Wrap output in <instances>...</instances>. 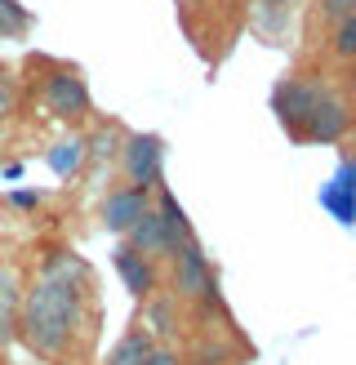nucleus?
<instances>
[{
	"label": "nucleus",
	"mask_w": 356,
	"mask_h": 365,
	"mask_svg": "<svg viewBox=\"0 0 356 365\" xmlns=\"http://www.w3.org/2000/svg\"><path fill=\"white\" fill-rule=\"evenodd\" d=\"M183 241H192V236H178V232L169 227V218L160 214L156 205H152V210H142V218H138L130 232H125V245L138 250V254H147L152 263H156V259H174Z\"/></svg>",
	"instance_id": "nucleus-5"
},
{
	"label": "nucleus",
	"mask_w": 356,
	"mask_h": 365,
	"mask_svg": "<svg viewBox=\"0 0 356 365\" xmlns=\"http://www.w3.org/2000/svg\"><path fill=\"white\" fill-rule=\"evenodd\" d=\"M31 27V14L18 0H0V36H23Z\"/></svg>",
	"instance_id": "nucleus-14"
},
{
	"label": "nucleus",
	"mask_w": 356,
	"mask_h": 365,
	"mask_svg": "<svg viewBox=\"0 0 356 365\" xmlns=\"http://www.w3.org/2000/svg\"><path fill=\"white\" fill-rule=\"evenodd\" d=\"M120 170L130 187H156L160 182V165H165V143L156 134H125L120 138Z\"/></svg>",
	"instance_id": "nucleus-4"
},
{
	"label": "nucleus",
	"mask_w": 356,
	"mask_h": 365,
	"mask_svg": "<svg viewBox=\"0 0 356 365\" xmlns=\"http://www.w3.org/2000/svg\"><path fill=\"white\" fill-rule=\"evenodd\" d=\"M187 365H231V361H227L223 352H201V356H192Z\"/></svg>",
	"instance_id": "nucleus-20"
},
{
	"label": "nucleus",
	"mask_w": 356,
	"mask_h": 365,
	"mask_svg": "<svg viewBox=\"0 0 356 365\" xmlns=\"http://www.w3.org/2000/svg\"><path fill=\"white\" fill-rule=\"evenodd\" d=\"M347 130H352V103H347L343 94H334V89H325V98L316 103V112L308 116V125H303L298 138L330 148V143H343Z\"/></svg>",
	"instance_id": "nucleus-7"
},
{
	"label": "nucleus",
	"mask_w": 356,
	"mask_h": 365,
	"mask_svg": "<svg viewBox=\"0 0 356 365\" xmlns=\"http://www.w3.org/2000/svg\"><path fill=\"white\" fill-rule=\"evenodd\" d=\"M18 307H23V289H18V272L0 267V348L18 330Z\"/></svg>",
	"instance_id": "nucleus-10"
},
{
	"label": "nucleus",
	"mask_w": 356,
	"mask_h": 365,
	"mask_svg": "<svg viewBox=\"0 0 356 365\" xmlns=\"http://www.w3.org/2000/svg\"><path fill=\"white\" fill-rule=\"evenodd\" d=\"M147 192L152 187H130V182L116 187V192H107V200H103V227L125 236L142 218V210H152V196Z\"/></svg>",
	"instance_id": "nucleus-8"
},
{
	"label": "nucleus",
	"mask_w": 356,
	"mask_h": 365,
	"mask_svg": "<svg viewBox=\"0 0 356 365\" xmlns=\"http://www.w3.org/2000/svg\"><path fill=\"white\" fill-rule=\"evenodd\" d=\"M263 5H267V9H294L298 0H263Z\"/></svg>",
	"instance_id": "nucleus-22"
},
{
	"label": "nucleus",
	"mask_w": 356,
	"mask_h": 365,
	"mask_svg": "<svg viewBox=\"0 0 356 365\" xmlns=\"http://www.w3.org/2000/svg\"><path fill=\"white\" fill-rule=\"evenodd\" d=\"M45 107L58 120H85L89 116V85L76 67H58L45 76Z\"/></svg>",
	"instance_id": "nucleus-6"
},
{
	"label": "nucleus",
	"mask_w": 356,
	"mask_h": 365,
	"mask_svg": "<svg viewBox=\"0 0 356 365\" xmlns=\"http://www.w3.org/2000/svg\"><path fill=\"white\" fill-rule=\"evenodd\" d=\"M320 205H325L338 223H356V187H347V182H330L325 192H320Z\"/></svg>",
	"instance_id": "nucleus-13"
},
{
	"label": "nucleus",
	"mask_w": 356,
	"mask_h": 365,
	"mask_svg": "<svg viewBox=\"0 0 356 365\" xmlns=\"http://www.w3.org/2000/svg\"><path fill=\"white\" fill-rule=\"evenodd\" d=\"M325 81H316V76H285L276 85V94H272V107H276V120L285 125L290 134H303V125H308V116L316 112V103L325 98Z\"/></svg>",
	"instance_id": "nucleus-3"
},
{
	"label": "nucleus",
	"mask_w": 356,
	"mask_h": 365,
	"mask_svg": "<svg viewBox=\"0 0 356 365\" xmlns=\"http://www.w3.org/2000/svg\"><path fill=\"white\" fill-rule=\"evenodd\" d=\"M116 272H120V281H125V289L130 294H138V299H152L156 294V263L147 259V254H138V250H130V245H120L116 250Z\"/></svg>",
	"instance_id": "nucleus-9"
},
{
	"label": "nucleus",
	"mask_w": 356,
	"mask_h": 365,
	"mask_svg": "<svg viewBox=\"0 0 356 365\" xmlns=\"http://www.w3.org/2000/svg\"><path fill=\"white\" fill-rule=\"evenodd\" d=\"M85 160H89V152H85V138H63V143H53L49 148V165H53V174H80L85 170Z\"/></svg>",
	"instance_id": "nucleus-12"
},
{
	"label": "nucleus",
	"mask_w": 356,
	"mask_h": 365,
	"mask_svg": "<svg viewBox=\"0 0 356 365\" xmlns=\"http://www.w3.org/2000/svg\"><path fill=\"white\" fill-rule=\"evenodd\" d=\"M147 365H183V356H178L174 348H160V343H156L152 356H147Z\"/></svg>",
	"instance_id": "nucleus-19"
},
{
	"label": "nucleus",
	"mask_w": 356,
	"mask_h": 365,
	"mask_svg": "<svg viewBox=\"0 0 356 365\" xmlns=\"http://www.w3.org/2000/svg\"><path fill=\"white\" fill-rule=\"evenodd\" d=\"M156 210L160 214H165L169 218V227L178 232V236H192V223H187V214H183V205H178V200L165 192V187H160V200H156Z\"/></svg>",
	"instance_id": "nucleus-16"
},
{
	"label": "nucleus",
	"mask_w": 356,
	"mask_h": 365,
	"mask_svg": "<svg viewBox=\"0 0 356 365\" xmlns=\"http://www.w3.org/2000/svg\"><path fill=\"white\" fill-rule=\"evenodd\" d=\"M85 294H89V267L71 250H49L36 281L23 289V307H18L23 343L49 361L67 356L85 321Z\"/></svg>",
	"instance_id": "nucleus-1"
},
{
	"label": "nucleus",
	"mask_w": 356,
	"mask_h": 365,
	"mask_svg": "<svg viewBox=\"0 0 356 365\" xmlns=\"http://www.w3.org/2000/svg\"><path fill=\"white\" fill-rule=\"evenodd\" d=\"M14 205L18 210H36V205H41V196H36V192H14Z\"/></svg>",
	"instance_id": "nucleus-21"
},
{
	"label": "nucleus",
	"mask_w": 356,
	"mask_h": 365,
	"mask_svg": "<svg viewBox=\"0 0 356 365\" xmlns=\"http://www.w3.org/2000/svg\"><path fill=\"white\" fill-rule=\"evenodd\" d=\"M320 14L334 18V23H343L347 14H356V0H320Z\"/></svg>",
	"instance_id": "nucleus-17"
},
{
	"label": "nucleus",
	"mask_w": 356,
	"mask_h": 365,
	"mask_svg": "<svg viewBox=\"0 0 356 365\" xmlns=\"http://www.w3.org/2000/svg\"><path fill=\"white\" fill-rule=\"evenodd\" d=\"M169 285H174V299L178 303H214V299H219V281H214V267L205 259V250L196 245V236L178 245Z\"/></svg>",
	"instance_id": "nucleus-2"
},
{
	"label": "nucleus",
	"mask_w": 356,
	"mask_h": 365,
	"mask_svg": "<svg viewBox=\"0 0 356 365\" xmlns=\"http://www.w3.org/2000/svg\"><path fill=\"white\" fill-rule=\"evenodd\" d=\"M334 53L343 63H356V14H347L343 23L334 27Z\"/></svg>",
	"instance_id": "nucleus-15"
},
{
	"label": "nucleus",
	"mask_w": 356,
	"mask_h": 365,
	"mask_svg": "<svg viewBox=\"0 0 356 365\" xmlns=\"http://www.w3.org/2000/svg\"><path fill=\"white\" fill-rule=\"evenodd\" d=\"M152 348H156V339H152L147 330H130V334H125L112 352H107V361H103V365H147Z\"/></svg>",
	"instance_id": "nucleus-11"
},
{
	"label": "nucleus",
	"mask_w": 356,
	"mask_h": 365,
	"mask_svg": "<svg viewBox=\"0 0 356 365\" xmlns=\"http://www.w3.org/2000/svg\"><path fill=\"white\" fill-rule=\"evenodd\" d=\"M14 103H18V85L0 71V116H9L14 112Z\"/></svg>",
	"instance_id": "nucleus-18"
}]
</instances>
